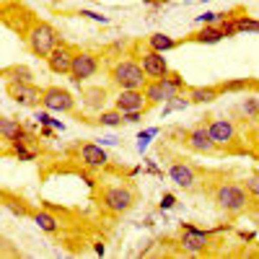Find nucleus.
I'll return each instance as SVG.
<instances>
[{
  "label": "nucleus",
  "mask_w": 259,
  "mask_h": 259,
  "mask_svg": "<svg viewBox=\"0 0 259 259\" xmlns=\"http://www.w3.org/2000/svg\"><path fill=\"white\" fill-rule=\"evenodd\" d=\"M192 104V99L187 96V99H182V96H177V99H171V101H166L163 104V117H168L171 112H184L187 106Z\"/></svg>",
  "instance_id": "bb28decb"
},
{
  "label": "nucleus",
  "mask_w": 259,
  "mask_h": 259,
  "mask_svg": "<svg viewBox=\"0 0 259 259\" xmlns=\"http://www.w3.org/2000/svg\"><path fill=\"white\" fill-rule=\"evenodd\" d=\"M41 106L55 114H70L75 112V99L68 89H60V85H47L45 96H41Z\"/></svg>",
  "instance_id": "6e6552de"
},
{
  "label": "nucleus",
  "mask_w": 259,
  "mask_h": 259,
  "mask_svg": "<svg viewBox=\"0 0 259 259\" xmlns=\"http://www.w3.org/2000/svg\"><path fill=\"white\" fill-rule=\"evenodd\" d=\"M99 124L101 127H119V124H124V114L117 109H104V112H99Z\"/></svg>",
  "instance_id": "5701e85b"
},
{
  "label": "nucleus",
  "mask_w": 259,
  "mask_h": 259,
  "mask_svg": "<svg viewBox=\"0 0 259 259\" xmlns=\"http://www.w3.org/2000/svg\"><path fill=\"white\" fill-rule=\"evenodd\" d=\"M114 106L119 112H135V109L148 112L150 104H148L143 89H119V94L114 96Z\"/></svg>",
  "instance_id": "ddd939ff"
},
{
  "label": "nucleus",
  "mask_w": 259,
  "mask_h": 259,
  "mask_svg": "<svg viewBox=\"0 0 259 259\" xmlns=\"http://www.w3.org/2000/svg\"><path fill=\"white\" fill-rule=\"evenodd\" d=\"M101 68V60L94 52H75L73 57V68H70V80L75 85H83L85 80H91Z\"/></svg>",
  "instance_id": "0eeeda50"
},
{
  "label": "nucleus",
  "mask_w": 259,
  "mask_h": 259,
  "mask_svg": "<svg viewBox=\"0 0 259 259\" xmlns=\"http://www.w3.org/2000/svg\"><path fill=\"white\" fill-rule=\"evenodd\" d=\"M207 127H210V135L218 148H231L236 143V138H239L236 135V124L231 119H210Z\"/></svg>",
  "instance_id": "2eb2a0df"
},
{
  "label": "nucleus",
  "mask_w": 259,
  "mask_h": 259,
  "mask_svg": "<svg viewBox=\"0 0 259 259\" xmlns=\"http://www.w3.org/2000/svg\"><path fill=\"white\" fill-rule=\"evenodd\" d=\"M26 36V45H29V50H31V55H36V57H50V52L60 45V34L55 31V26H50V24H45V21H34V24L29 26V31L24 34Z\"/></svg>",
  "instance_id": "39448f33"
},
{
  "label": "nucleus",
  "mask_w": 259,
  "mask_h": 259,
  "mask_svg": "<svg viewBox=\"0 0 259 259\" xmlns=\"http://www.w3.org/2000/svg\"><path fill=\"white\" fill-rule=\"evenodd\" d=\"M168 179L174 182L177 187H182V189H187V192H192V189H197V171H194V166H189V163H184V161H174L168 166Z\"/></svg>",
  "instance_id": "4468645a"
},
{
  "label": "nucleus",
  "mask_w": 259,
  "mask_h": 259,
  "mask_svg": "<svg viewBox=\"0 0 259 259\" xmlns=\"http://www.w3.org/2000/svg\"><path fill=\"white\" fill-rule=\"evenodd\" d=\"M228 13H215V11H205L202 16H197V18H194V21H197V24H221V21L226 18Z\"/></svg>",
  "instance_id": "c756f323"
},
{
  "label": "nucleus",
  "mask_w": 259,
  "mask_h": 259,
  "mask_svg": "<svg viewBox=\"0 0 259 259\" xmlns=\"http://www.w3.org/2000/svg\"><path fill=\"white\" fill-rule=\"evenodd\" d=\"M143 3H148V6H161V3H166V0H143Z\"/></svg>",
  "instance_id": "a19ab883"
},
{
  "label": "nucleus",
  "mask_w": 259,
  "mask_h": 259,
  "mask_svg": "<svg viewBox=\"0 0 259 259\" xmlns=\"http://www.w3.org/2000/svg\"><path fill=\"white\" fill-rule=\"evenodd\" d=\"M236 26H239V34H259V18L236 16Z\"/></svg>",
  "instance_id": "393cba45"
},
{
  "label": "nucleus",
  "mask_w": 259,
  "mask_h": 259,
  "mask_svg": "<svg viewBox=\"0 0 259 259\" xmlns=\"http://www.w3.org/2000/svg\"><path fill=\"white\" fill-rule=\"evenodd\" d=\"M3 75H6L8 80H24V83H34V78H36L34 70L26 68V65H13V68H6Z\"/></svg>",
  "instance_id": "412c9836"
},
{
  "label": "nucleus",
  "mask_w": 259,
  "mask_h": 259,
  "mask_svg": "<svg viewBox=\"0 0 259 259\" xmlns=\"http://www.w3.org/2000/svg\"><path fill=\"white\" fill-rule=\"evenodd\" d=\"M109 75H112V83L117 85V89H145L148 85V73L143 70V65L138 62V60H117L114 65H112V70H109Z\"/></svg>",
  "instance_id": "20e7f679"
},
{
  "label": "nucleus",
  "mask_w": 259,
  "mask_h": 259,
  "mask_svg": "<svg viewBox=\"0 0 259 259\" xmlns=\"http://www.w3.org/2000/svg\"><path fill=\"white\" fill-rule=\"evenodd\" d=\"M174 205H177V197H174L171 192H166L163 197H161V202H158V207H161V210H171Z\"/></svg>",
  "instance_id": "f704fd0d"
},
{
  "label": "nucleus",
  "mask_w": 259,
  "mask_h": 259,
  "mask_svg": "<svg viewBox=\"0 0 259 259\" xmlns=\"http://www.w3.org/2000/svg\"><path fill=\"white\" fill-rule=\"evenodd\" d=\"M34 119H36L41 127H52V130H57V133H62V130H65V122L55 119L50 109H41V112L36 109V112H34Z\"/></svg>",
  "instance_id": "b1692460"
},
{
  "label": "nucleus",
  "mask_w": 259,
  "mask_h": 259,
  "mask_svg": "<svg viewBox=\"0 0 259 259\" xmlns=\"http://www.w3.org/2000/svg\"><path fill=\"white\" fill-rule=\"evenodd\" d=\"M148 50H156V52H171V50H177V39L174 36H168L166 31H156V34H150L148 36Z\"/></svg>",
  "instance_id": "aec40b11"
},
{
  "label": "nucleus",
  "mask_w": 259,
  "mask_h": 259,
  "mask_svg": "<svg viewBox=\"0 0 259 259\" xmlns=\"http://www.w3.org/2000/svg\"><path fill=\"white\" fill-rule=\"evenodd\" d=\"M210 239H212L210 231H202V228L192 226V223H182V239H179V244H182V249L187 254H205L210 249V244H212Z\"/></svg>",
  "instance_id": "423d86ee"
},
{
  "label": "nucleus",
  "mask_w": 259,
  "mask_h": 259,
  "mask_svg": "<svg viewBox=\"0 0 259 259\" xmlns=\"http://www.w3.org/2000/svg\"><path fill=\"white\" fill-rule=\"evenodd\" d=\"M221 29L226 31V39H228V36H236V34H239V26H236V16H231V13H228V16H226V18L221 21Z\"/></svg>",
  "instance_id": "7c9ffc66"
},
{
  "label": "nucleus",
  "mask_w": 259,
  "mask_h": 259,
  "mask_svg": "<svg viewBox=\"0 0 259 259\" xmlns=\"http://www.w3.org/2000/svg\"><path fill=\"white\" fill-rule=\"evenodd\" d=\"M73 57H75V50L70 45H65V41H60V45L50 52V57H47V68L55 75H70Z\"/></svg>",
  "instance_id": "9d476101"
},
{
  "label": "nucleus",
  "mask_w": 259,
  "mask_h": 259,
  "mask_svg": "<svg viewBox=\"0 0 259 259\" xmlns=\"http://www.w3.org/2000/svg\"><path fill=\"white\" fill-rule=\"evenodd\" d=\"M140 65H143V70L148 73V78H163V75L171 73L163 52H156V50H145L140 55Z\"/></svg>",
  "instance_id": "dca6fc26"
},
{
  "label": "nucleus",
  "mask_w": 259,
  "mask_h": 259,
  "mask_svg": "<svg viewBox=\"0 0 259 259\" xmlns=\"http://www.w3.org/2000/svg\"><path fill=\"white\" fill-rule=\"evenodd\" d=\"M158 135H161V127H148V130H143V133H138V150L140 153L150 145V138H158Z\"/></svg>",
  "instance_id": "cd10ccee"
},
{
  "label": "nucleus",
  "mask_w": 259,
  "mask_h": 259,
  "mask_svg": "<svg viewBox=\"0 0 259 259\" xmlns=\"http://www.w3.org/2000/svg\"><path fill=\"white\" fill-rule=\"evenodd\" d=\"M39 135H41V138H52L55 133H52V130H50V127H41V130H39Z\"/></svg>",
  "instance_id": "58836bf2"
},
{
  "label": "nucleus",
  "mask_w": 259,
  "mask_h": 259,
  "mask_svg": "<svg viewBox=\"0 0 259 259\" xmlns=\"http://www.w3.org/2000/svg\"><path fill=\"white\" fill-rule=\"evenodd\" d=\"M197 3H200V6H205V3H210V0H197Z\"/></svg>",
  "instance_id": "79ce46f5"
},
{
  "label": "nucleus",
  "mask_w": 259,
  "mask_h": 259,
  "mask_svg": "<svg viewBox=\"0 0 259 259\" xmlns=\"http://www.w3.org/2000/svg\"><path fill=\"white\" fill-rule=\"evenodd\" d=\"M34 223L45 231V233H57L60 231V221L55 218V215H50V212H34Z\"/></svg>",
  "instance_id": "4be33fe9"
},
{
  "label": "nucleus",
  "mask_w": 259,
  "mask_h": 259,
  "mask_svg": "<svg viewBox=\"0 0 259 259\" xmlns=\"http://www.w3.org/2000/svg\"><path fill=\"white\" fill-rule=\"evenodd\" d=\"M117 143H119V140H117L114 135H104V138H101V145H117Z\"/></svg>",
  "instance_id": "e433bc0d"
},
{
  "label": "nucleus",
  "mask_w": 259,
  "mask_h": 259,
  "mask_svg": "<svg viewBox=\"0 0 259 259\" xmlns=\"http://www.w3.org/2000/svg\"><path fill=\"white\" fill-rule=\"evenodd\" d=\"M94 251H96V254H101V256H104V254H106V246H104V244H101V241H96V246H94Z\"/></svg>",
  "instance_id": "4c0bfd02"
},
{
  "label": "nucleus",
  "mask_w": 259,
  "mask_h": 259,
  "mask_svg": "<svg viewBox=\"0 0 259 259\" xmlns=\"http://www.w3.org/2000/svg\"><path fill=\"white\" fill-rule=\"evenodd\" d=\"M244 184H246V189H249L251 197H259V174H254V177L244 179Z\"/></svg>",
  "instance_id": "473e14b6"
},
{
  "label": "nucleus",
  "mask_w": 259,
  "mask_h": 259,
  "mask_svg": "<svg viewBox=\"0 0 259 259\" xmlns=\"http://www.w3.org/2000/svg\"><path fill=\"white\" fill-rule=\"evenodd\" d=\"M78 16H83V18H91V21H96V24H109V16H104V13H99V11L80 8V11H78Z\"/></svg>",
  "instance_id": "2f4dec72"
},
{
  "label": "nucleus",
  "mask_w": 259,
  "mask_h": 259,
  "mask_svg": "<svg viewBox=\"0 0 259 259\" xmlns=\"http://www.w3.org/2000/svg\"><path fill=\"white\" fill-rule=\"evenodd\" d=\"M101 207L112 215H124L135 207L138 202V189L133 184H112V187H104L101 194Z\"/></svg>",
  "instance_id": "7ed1b4c3"
},
{
  "label": "nucleus",
  "mask_w": 259,
  "mask_h": 259,
  "mask_svg": "<svg viewBox=\"0 0 259 259\" xmlns=\"http://www.w3.org/2000/svg\"><path fill=\"white\" fill-rule=\"evenodd\" d=\"M241 112H244L246 117L256 119V117H259V96H249V99H244V101H241Z\"/></svg>",
  "instance_id": "c85d7f7f"
},
{
  "label": "nucleus",
  "mask_w": 259,
  "mask_h": 259,
  "mask_svg": "<svg viewBox=\"0 0 259 259\" xmlns=\"http://www.w3.org/2000/svg\"><path fill=\"white\" fill-rule=\"evenodd\" d=\"M251 85V80L249 78H239V80H223L221 83V91L223 94H239V91H246Z\"/></svg>",
  "instance_id": "a878e982"
},
{
  "label": "nucleus",
  "mask_w": 259,
  "mask_h": 259,
  "mask_svg": "<svg viewBox=\"0 0 259 259\" xmlns=\"http://www.w3.org/2000/svg\"><path fill=\"white\" fill-rule=\"evenodd\" d=\"M124 114V124H135V122H140L143 119V109H135V112H122Z\"/></svg>",
  "instance_id": "72a5a7b5"
},
{
  "label": "nucleus",
  "mask_w": 259,
  "mask_h": 259,
  "mask_svg": "<svg viewBox=\"0 0 259 259\" xmlns=\"http://www.w3.org/2000/svg\"><path fill=\"white\" fill-rule=\"evenodd\" d=\"M187 148L194 150V153H215V150H218L207 124H197V127L189 130L187 133Z\"/></svg>",
  "instance_id": "f8f14e48"
},
{
  "label": "nucleus",
  "mask_w": 259,
  "mask_h": 259,
  "mask_svg": "<svg viewBox=\"0 0 259 259\" xmlns=\"http://www.w3.org/2000/svg\"><path fill=\"white\" fill-rule=\"evenodd\" d=\"M80 99H83V106L89 112H104V104L109 99V91H106L104 85H91V89L80 91Z\"/></svg>",
  "instance_id": "f3484780"
},
{
  "label": "nucleus",
  "mask_w": 259,
  "mask_h": 259,
  "mask_svg": "<svg viewBox=\"0 0 259 259\" xmlns=\"http://www.w3.org/2000/svg\"><path fill=\"white\" fill-rule=\"evenodd\" d=\"M8 96L21 104V106H39L41 96H45V89H39L34 83H24V80H8Z\"/></svg>",
  "instance_id": "1a4fd4ad"
},
{
  "label": "nucleus",
  "mask_w": 259,
  "mask_h": 259,
  "mask_svg": "<svg viewBox=\"0 0 259 259\" xmlns=\"http://www.w3.org/2000/svg\"><path fill=\"white\" fill-rule=\"evenodd\" d=\"M78 161L85 168H104L109 163V156L101 143H80L78 145Z\"/></svg>",
  "instance_id": "9b49d317"
},
{
  "label": "nucleus",
  "mask_w": 259,
  "mask_h": 259,
  "mask_svg": "<svg viewBox=\"0 0 259 259\" xmlns=\"http://www.w3.org/2000/svg\"><path fill=\"white\" fill-rule=\"evenodd\" d=\"M145 166H148V171H150V174H156V177H161V179H163V171L156 166V161H153V158H145Z\"/></svg>",
  "instance_id": "c9c22d12"
},
{
  "label": "nucleus",
  "mask_w": 259,
  "mask_h": 259,
  "mask_svg": "<svg viewBox=\"0 0 259 259\" xmlns=\"http://www.w3.org/2000/svg\"><path fill=\"white\" fill-rule=\"evenodd\" d=\"M226 39V31L221 29V24H205L197 34H192L194 45H218Z\"/></svg>",
  "instance_id": "6ab92c4d"
},
{
  "label": "nucleus",
  "mask_w": 259,
  "mask_h": 259,
  "mask_svg": "<svg viewBox=\"0 0 259 259\" xmlns=\"http://www.w3.org/2000/svg\"><path fill=\"white\" fill-rule=\"evenodd\" d=\"M241 239H244V241H254V239H256V233H246V231H241Z\"/></svg>",
  "instance_id": "ea45409f"
},
{
  "label": "nucleus",
  "mask_w": 259,
  "mask_h": 259,
  "mask_svg": "<svg viewBox=\"0 0 259 259\" xmlns=\"http://www.w3.org/2000/svg\"><path fill=\"white\" fill-rule=\"evenodd\" d=\"M184 89H187L184 78H182L179 73L171 70V73L163 75V78H150L143 91H145V99H148L150 106H158V104H166V101H171V99L182 96Z\"/></svg>",
  "instance_id": "f03ea898"
},
{
  "label": "nucleus",
  "mask_w": 259,
  "mask_h": 259,
  "mask_svg": "<svg viewBox=\"0 0 259 259\" xmlns=\"http://www.w3.org/2000/svg\"><path fill=\"white\" fill-rule=\"evenodd\" d=\"M221 85H192V89H187L192 104H212L215 99H221Z\"/></svg>",
  "instance_id": "a211bd4d"
},
{
  "label": "nucleus",
  "mask_w": 259,
  "mask_h": 259,
  "mask_svg": "<svg viewBox=\"0 0 259 259\" xmlns=\"http://www.w3.org/2000/svg\"><path fill=\"white\" fill-rule=\"evenodd\" d=\"M212 202H215V207H218L221 212H226V215H239V212H244L249 207L251 194H249L246 184H239V182H228L226 184L223 182V184L215 187Z\"/></svg>",
  "instance_id": "f257e3e1"
}]
</instances>
